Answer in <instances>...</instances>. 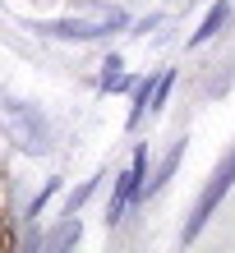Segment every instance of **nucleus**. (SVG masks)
Segmentation results:
<instances>
[{
  "label": "nucleus",
  "mask_w": 235,
  "mask_h": 253,
  "mask_svg": "<svg viewBox=\"0 0 235 253\" xmlns=\"http://www.w3.org/2000/svg\"><path fill=\"white\" fill-rule=\"evenodd\" d=\"M0 138H5L19 157H51L55 143H60V129H55L51 111L42 106L37 97H23L14 87H0Z\"/></svg>",
  "instance_id": "nucleus-1"
},
{
  "label": "nucleus",
  "mask_w": 235,
  "mask_h": 253,
  "mask_svg": "<svg viewBox=\"0 0 235 253\" xmlns=\"http://www.w3.org/2000/svg\"><path fill=\"white\" fill-rule=\"evenodd\" d=\"M134 14L125 5H106L93 14H60V19H23V28L33 37L47 42H65V46H97V42H111L115 33H129Z\"/></svg>",
  "instance_id": "nucleus-2"
},
{
  "label": "nucleus",
  "mask_w": 235,
  "mask_h": 253,
  "mask_svg": "<svg viewBox=\"0 0 235 253\" xmlns=\"http://www.w3.org/2000/svg\"><path fill=\"white\" fill-rule=\"evenodd\" d=\"M148 170H152V152H148V143H134L129 161L111 175V198H106V216H101V221H106V230H120L125 221L139 212V207H148V203H143Z\"/></svg>",
  "instance_id": "nucleus-3"
},
{
  "label": "nucleus",
  "mask_w": 235,
  "mask_h": 253,
  "mask_svg": "<svg viewBox=\"0 0 235 253\" xmlns=\"http://www.w3.org/2000/svg\"><path fill=\"white\" fill-rule=\"evenodd\" d=\"M235 193V143L226 147V157L217 161V170L208 175V184L198 189V198L194 207H189V216H185V226H180V244H198L203 240V230L212 226V216L222 212V203Z\"/></svg>",
  "instance_id": "nucleus-4"
},
{
  "label": "nucleus",
  "mask_w": 235,
  "mask_h": 253,
  "mask_svg": "<svg viewBox=\"0 0 235 253\" xmlns=\"http://www.w3.org/2000/svg\"><path fill=\"white\" fill-rule=\"evenodd\" d=\"M185 152H189V138L180 133L171 147H166V157L157 161V166L148 170V184H143V203H152V198H161V193L171 189V180L180 175V166H185Z\"/></svg>",
  "instance_id": "nucleus-5"
},
{
  "label": "nucleus",
  "mask_w": 235,
  "mask_h": 253,
  "mask_svg": "<svg viewBox=\"0 0 235 253\" xmlns=\"http://www.w3.org/2000/svg\"><path fill=\"white\" fill-rule=\"evenodd\" d=\"M231 19H235V0H212L208 14L198 19V28L185 37V51H198V46H208V42H217L231 28Z\"/></svg>",
  "instance_id": "nucleus-6"
},
{
  "label": "nucleus",
  "mask_w": 235,
  "mask_h": 253,
  "mask_svg": "<svg viewBox=\"0 0 235 253\" xmlns=\"http://www.w3.org/2000/svg\"><path fill=\"white\" fill-rule=\"evenodd\" d=\"M134 87V74H129V60L120 51H106L101 55V65H97V92L101 97H120Z\"/></svg>",
  "instance_id": "nucleus-7"
},
{
  "label": "nucleus",
  "mask_w": 235,
  "mask_h": 253,
  "mask_svg": "<svg viewBox=\"0 0 235 253\" xmlns=\"http://www.w3.org/2000/svg\"><path fill=\"white\" fill-rule=\"evenodd\" d=\"M152 87H157V69L139 74L134 87H129V115H125V133H139L143 120H148V106H152Z\"/></svg>",
  "instance_id": "nucleus-8"
},
{
  "label": "nucleus",
  "mask_w": 235,
  "mask_h": 253,
  "mask_svg": "<svg viewBox=\"0 0 235 253\" xmlns=\"http://www.w3.org/2000/svg\"><path fill=\"white\" fill-rule=\"evenodd\" d=\"M101 180H106V166H97L93 175H88V180H79V184L69 189V193H60V212H65V216H83V207L97 198Z\"/></svg>",
  "instance_id": "nucleus-9"
},
{
  "label": "nucleus",
  "mask_w": 235,
  "mask_h": 253,
  "mask_svg": "<svg viewBox=\"0 0 235 253\" xmlns=\"http://www.w3.org/2000/svg\"><path fill=\"white\" fill-rule=\"evenodd\" d=\"M60 193H65V175H47V180H42V189H37L33 198L23 203V212H19V221H42V216L51 212V203L60 198Z\"/></svg>",
  "instance_id": "nucleus-10"
},
{
  "label": "nucleus",
  "mask_w": 235,
  "mask_h": 253,
  "mask_svg": "<svg viewBox=\"0 0 235 253\" xmlns=\"http://www.w3.org/2000/svg\"><path fill=\"white\" fill-rule=\"evenodd\" d=\"M79 240H83V221L60 212V216H55V226L47 230V249H42V253H69Z\"/></svg>",
  "instance_id": "nucleus-11"
},
{
  "label": "nucleus",
  "mask_w": 235,
  "mask_h": 253,
  "mask_svg": "<svg viewBox=\"0 0 235 253\" xmlns=\"http://www.w3.org/2000/svg\"><path fill=\"white\" fill-rule=\"evenodd\" d=\"M175 79H180V69H175V65H161V69H157V87H152V106H148V120L166 111V101H171V92H175Z\"/></svg>",
  "instance_id": "nucleus-12"
},
{
  "label": "nucleus",
  "mask_w": 235,
  "mask_h": 253,
  "mask_svg": "<svg viewBox=\"0 0 235 253\" xmlns=\"http://www.w3.org/2000/svg\"><path fill=\"white\" fill-rule=\"evenodd\" d=\"M161 23H166V14H143V19H134V23H129V37H148V33H157V28Z\"/></svg>",
  "instance_id": "nucleus-13"
}]
</instances>
